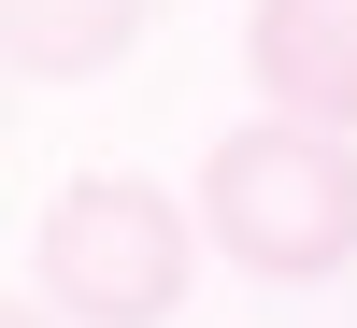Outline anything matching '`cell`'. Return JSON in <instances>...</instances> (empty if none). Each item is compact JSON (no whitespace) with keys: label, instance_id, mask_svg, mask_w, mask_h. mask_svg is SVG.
Listing matches in <instances>:
<instances>
[{"label":"cell","instance_id":"5b68a950","mask_svg":"<svg viewBox=\"0 0 357 328\" xmlns=\"http://www.w3.org/2000/svg\"><path fill=\"white\" fill-rule=\"evenodd\" d=\"M0 328H72V314H29V300H15V314H0Z\"/></svg>","mask_w":357,"mask_h":328},{"label":"cell","instance_id":"6da1fadb","mask_svg":"<svg viewBox=\"0 0 357 328\" xmlns=\"http://www.w3.org/2000/svg\"><path fill=\"white\" fill-rule=\"evenodd\" d=\"M200 228L257 286H329L357 257V143L343 129H286V114L229 129L200 157Z\"/></svg>","mask_w":357,"mask_h":328},{"label":"cell","instance_id":"277c9868","mask_svg":"<svg viewBox=\"0 0 357 328\" xmlns=\"http://www.w3.org/2000/svg\"><path fill=\"white\" fill-rule=\"evenodd\" d=\"M143 29H158V0H0L15 86H100Z\"/></svg>","mask_w":357,"mask_h":328},{"label":"cell","instance_id":"7a4b0ae2","mask_svg":"<svg viewBox=\"0 0 357 328\" xmlns=\"http://www.w3.org/2000/svg\"><path fill=\"white\" fill-rule=\"evenodd\" d=\"M200 243H215L200 200L143 186V171H72L43 200V314H72V328H172Z\"/></svg>","mask_w":357,"mask_h":328},{"label":"cell","instance_id":"3957f363","mask_svg":"<svg viewBox=\"0 0 357 328\" xmlns=\"http://www.w3.org/2000/svg\"><path fill=\"white\" fill-rule=\"evenodd\" d=\"M243 72H257V100L286 129H343L357 143V0H257Z\"/></svg>","mask_w":357,"mask_h":328}]
</instances>
